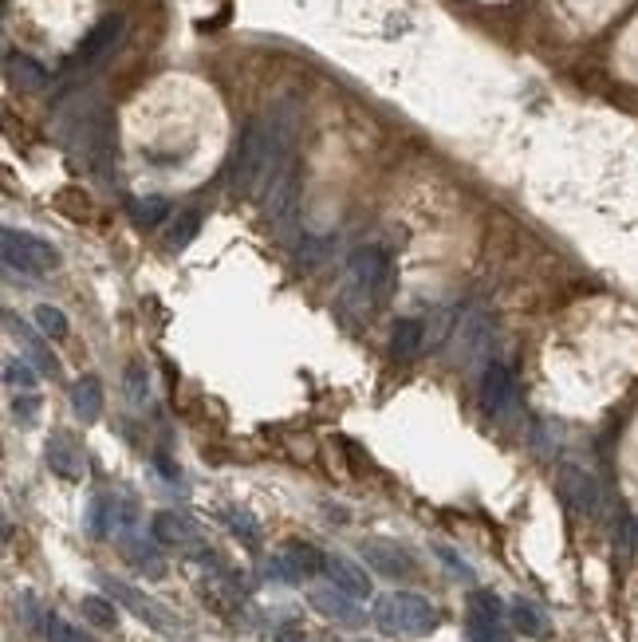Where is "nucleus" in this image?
<instances>
[{
    "instance_id": "72a5a7b5",
    "label": "nucleus",
    "mask_w": 638,
    "mask_h": 642,
    "mask_svg": "<svg viewBox=\"0 0 638 642\" xmlns=\"http://www.w3.org/2000/svg\"><path fill=\"white\" fill-rule=\"evenodd\" d=\"M229 524H233V532H237V536H245L249 544L260 540V528L253 524V516L249 513H237V509H233V513H229Z\"/></svg>"
},
{
    "instance_id": "39448f33",
    "label": "nucleus",
    "mask_w": 638,
    "mask_h": 642,
    "mask_svg": "<svg viewBox=\"0 0 638 642\" xmlns=\"http://www.w3.org/2000/svg\"><path fill=\"white\" fill-rule=\"evenodd\" d=\"M347 268H351L355 284H359L371 300H386V296H390V288H394V260H390L386 249H379V245H363V249L351 253Z\"/></svg>"
},
{
    "instance_id": "9d476101",
    "label": "nucleus",
    "mask_w": 638,
    "mask_h": 642,
    "mask_svg": "<svg viewBox=\"0 0 638 642\" xmlns=\"http://www.w3.org/2000/svg\"><path fill=\"white\" fill-rule=\"evenodd\" d=\"M103 587H107V591H111V595H115V599H119V603H123L127 611H134V615H138L142 623H150L154 631H170V623H166V611H162L158 603H150V599H146L142 591H134L130 583L103 576Z\"/></svg>"
},
{
    "instance_id": "e433bc0d",
    "label": "nucleus",
    "mask_w": 638,
    "mask_h": 642,
    "mask_svg": "<svg viewBox=\"0 0 638 642\" xmlns=\"http://www.w3.org/2000/svg\"><path fill=\"white\" fill-rule=\"evenodd\" d=\"M276 642H308V639H304V631H296V627H284V631L276 635Z\"/></svg>"
},
{
    "instance_id": "9b49d317",
    "label": "nucleus",
    "mask_w": 638,
    "mask_h": 642,
    "mask_svg": "<svg viewBox=\"0 0 638 642\" xmlns=\"http://www.w3.org/2000/svg\"><path fill=\"white\" fill-rule=\"evenodd\" d=\"M150 532H154V540L158 544H166V548H197V524L186 520L182 513H154V524H150Z\"/></svg>"
},
{
    "instance_id": "423d86ee",
    "label": "nucleus",
    "mask_w": 638,
    "mask_h": 642,
    "mask_svg": "<svg viewBox=\"0 0 638 642\" xmlns=\"http://www.w3.org/2000/svg\"><path fill=\"white\" fill-rule=\"evenodd\" d=\"M123 32H127V20L119 16V12H111V16H103L87 36H83V44L75 48V56H71V67H95L103 56H111L115 52V44L123 40Z\"/></svg>"
},
{
    "instance_id": "393cba45",
    "label": "nucleus",
    "mask_w": 638,
    "mask_h": 642,
    "mask_svg": "<svg viewBox=\"0 0 638 642\" xmlns=\"http://www.w3.org/2000/svg\"><path fill=\"white\" fill-rule=\"evenodd\" d=\"M197 233H201V213H197V209H186V213H178V221L170 225V237H166V241H170V249H186Z\"/></svg>"
},
{
    "instance_id": "a211bd4d",
    "label": "nucleus",
    "mask_w": 638,
    "mask_h": 642,
    "mask_svg": "<svg viewBox=\"0 0 638 642\" xmlns=\"http://www.w3.org/2000/svg\"><path fill=\"white\" fill-rule=\"evenodd\" d=\"M48 461H52V469H56L60 477H67V481H79V477H83V457L75 453V446H71L67 438H52Z\"/></svg>"
},
{
    "instance_id": "f3484780",
    "label": "nucleus",
    "mask_w": 638,
    "mask_h": 642,
    "mask_svg": "<svg viewBox=\"0 0 638 642\" xmlns=\"http://www.w3.org/2000/svg\"><path fill=\"white\" fill-rule=\"evenodd\" d=\"M512 623H516V631H524L528 639H548V635H552V623L544 619V611L532 607V603H524V599L512 603Z\"/></svg>"
},
{
    "instance_id": "7c9ffc66",
    "label": "nucleus",
    "mask_w": 638,
    "mask_h": 642,
    "mask_svg": "<svg viewBox=\"0 0 638 642\" xmlns=\"http://www.w3.org/2000/svg\"><path fill=\"white\" fill-rule=\"evenodd\" d=\"M4 383L24 386V390L32 394V386H36V371H28V363H24V359H8V363H4Z\"/></svg>"
},
{
    "instance_id": "f704fd0d",
    "label": "nucleus",
    "mask_w": 638,
    "mask_h": 642,
    "mask_svg": "<svg viewBox=\"0 0 638 642\" xmlns=\"http://www.w3.org/2000/svg\"><path fill=\"white\" fill-rule=\"evenodd\" d=\"M12 410H16V418L32 422V418H36V410H40V398H36V394H24V398H16V402H12Z\"/></svg>"
},
{
    "instance_id": "2eb2a0df",
    "label": "nucleus",
    "mask_w": 638,
    "mask_h": 642,
    "mask_svg": "<svg viewBox=\"0 0 638 642\" xmlns=\"http://www.w3.org/2000/svg\"><path fill=\"white\" fill-rule=\"evenodd\" d=\"M71 410H75V418H83L87 426L91 422H99V414H103V386L99 379H79V383L71 386Z\"/></svg>"
},
{
    "instance_id": "c756f323",
    "label": "nucleus",
    "mask_w": 638,
    "mask_h": 642,
    "mask_svg": "<svg viewBox=\"0 0 638 642\" xmlns=\"http://www.w3.org/2000/svg\"><path fill=\"white\" fill-rule=\"evenodd\" d=\"M36 323H40V331H44V335H52V339H67V316L60 312V308L40 304V308H36Z\"/></svg>"
},
{
    "instance_id": "7ed1b4c3",
    "label": "nucleus",
    "mask_w": 638,
    "mask_h": 642,
    "mask_svg": "<svg viewBox=\"0 0 638 642\" xmlns=\"http://www.w3.org/2000/svg\"><path fill=\"white\" fill-rule=\"evenodd\" d=\"M0 253H4V268L8 272H24V276H44V272H52L60 264V253L44 237L20 233V229H4Z\"/></svg>"
},
{
    "instance_id": "4468645a",
    "label": "nucleus",
    "mask_w": 638,
    "mask_h": 642,
    "mask_svg": "<svg viewBox=\"0 0 638 642\" xmlns=\"http://www.w3.org/2000/svg\"><path fill=\"white\" fill-rule=\"evenodd\" d=\"M4 71H8V79H12L16 87H24V91H44V87L52 83L48 67L36 64V60L24 56V52H8V56H4Z\"/></svg>"
},
{
    "instance_id": "20e7f679",
    "label": "nucleus",
    "mask_w": 638,
    "mask_h": 642,
    "mask_svg": "<svg viewBox=\"0 0 638 642\" xmlns=\"http://www.w3.org/2000/svg\"><path fill=\"white\" fill-rule=\"evenodd\" d=\"M264 213H268V221H272V229L280 237L296 233V225H300V178H296V162L264 182Z\"/></svg>"
},
{
    "instance_id": "f257e3e1",
    "label": "nucleus",
    "mask_w": 638,
    "mask_h": 642,
    "mask_svg": "<svg viewBox=\"0 0 638 642\" xmlns=\"http://www.w3.org/2000/svg\"><path fill=\"white\" fill-rule=\"evenodd\" d=\"M375 623L386 635H430L438 627V611L414 591H394L375 603Z\"/></svg>"
},
{
    "instance_id": "412c9836",
    "label": "nucleus",
    "mask_w": 638,
    "mask_h": 642,
    "mask_svg": "<svg viewBox=\"0 0 638 642\" xmlns=\"http://www.w3.org/2000/svg\"><path fill=\"white\" fill-rule=\"evenodd\" d=\"M123 548H127L130 564L134 568H142V572H150V576H166V564H162V556H158V548L154 544H142V540H134V536H127L123 540Z\"/></svg>"
},
{
    "instance_id": "4c0bfd02",
    "label": "nucleus",
    "mask_w": 638,
    "mask_h": 642,
    "mask_svg": "<svg viewBox=\"0 0 638 642\" xmlns=\"http://www.w3.org/2000/svg\"><path fill=\"white\" fill-rule=\"evenodd\" d=\"M359 642H367V639H359Z\"/></svg>"
},
{
    "instance_id": "f03ea898",
    "label": "nucleus",
    "mask_w": 638,
    "mask_h": 642,
    "mask_svg": "<svg viewBox=\"0 0 638 642\" xmlns=\"http://www.w3.org/2000/svg\"><path fill=\"white\" fill-rule=\"evenodd\" d=\"M268 170H272V134H268V123L253 119L241 130L237 150H233V186L241 193H256L260 182H268Z\"/></svg>"
},
{
    "instance_id": "bb28decb",
    "label": "nucleus",
    "mask_w": 638,
    "mask_h": 642,
    "mask_svg": "<svg viewBox=\"0 0 638 642\" xmlns=\"http://www.w3.org/2000/svg\"><path fill=\"white\" fill-rule=\"evenodd\" d=\"M469 642H509V627H505V619L469 615Z\"/></svg>"
},
{
    "instance_id": "473e14b6",
    "label": "nucleus",
    "mask_w": 638,
    "mask_h": 642,
    "mask_svg": "<svg viewBox=\"0 0 638 642\" xmlns=\"http://www.w3.org/2000/svg\"><path fill=\"white\" fill-rule=\"evenodd\" d=\"M44 631H48V642H91V639H83L75 627H67L64 619H56V615L48 619V627H44Z\"/></svg>"
},
{
    "instance_id": "f8f14e48",
    "label": "nucleus",
    "mask_w": 638,
    "mask_h": 642,
    "mask_svg": "<svg viewBox=\"0 0 638 642\" xmlns=\"http://www.w3.org/2000/svg\"><path fill=\"white\" fill-rule=\"evenodd\" d=\"M327 579H331V587H339L343 595H351V599H367L371 595V579L363 568H355L347 556H327Z\"/></svg>"
},
{
    "instance_id": "6ab92c4d",
    "label": "nucleus",
    "mask_w": 638,
    "mask_h": 642,
    "mask_svg": "<svg viewBox=\"0 0 638 642\" xmlns=\"http://www.w3.org/2000/svg\"><path fill=\"white\" fill-rule=\"evenodd\" d=\"M493 343V335H489V323L481 320V316H469V320L461 323V347H465V359L469 363H477V359H485V347Z\"/></svg>"
},
{
    "instance_id": "c85d7f7f",
    "label": "nucleus",
    "mask_w": 638,
    "mask_h": 642,
    "mask_svg": "<svg viewBox=\"0 0 638 642\" xmlns=\"http://www.w3.org/2000/svg\"><path fill=\"white\" fill-rule=\"evenodd\" d=\"M469 615H477V619H505V607H501V599L493 591H473L469 595Z\"/></svg>"
},
{
    "instance_id": "1a4fd4ad",
    "label": "nucleus",
    "mask_w": 638,
    "mask_h": 642,
    "mask_svg": "<svg viewBox=\"0 0 638 642\" xmlns=\"http://www.w3.org/2000/svg\"><path fill=\"white\" fill-rule=\"evenodd\" d=\"M512 402H516V386L505 363H485V375H481V406L489 414H509Z\"/></svg>"
},
{
    "instance_id": "a878e982",
    "label": "nucleus",
    "mask_w": 638,
    "mask_h": 642,
    "mask_svg": "<svg viewBox=\"0 0 638 642\" xmlns=\"http://www.w3.org/2000/svg\"><path fill=\"white\" fill-rule=\"evenodd\" d=\"M87 524H91V536H111L115 532V501L111 497H95Z\"/></svg>"
},
{
    "instance_id": "b1692460",
    "label": "nucleus",
    "mask_w": 638,
    "mask_h": 642,
    "mask_svg": "<svg viewBox=\"0 0 638 642\" xmlns=\"http://www.w3.org/2000/svg\"><path fill=\"white\" fill-rule=\"evenodd\" d=\"M284 556H288V560L300 568V576H304V579L316 576V572H323V568H327V556H323V552H316L312 544H300V540H296V544H288V548H284Z\"/></svg>"
},
{
    "instance_id": "0eeeda50",
    "label": "nucleus",
    "mask_w": 638,
    "mask_h": 642,
    "mask_svg": "<svg viewBox=\"0 0 638 642\" xmlns=\"http://www.w3.org/2000/svg\"><path fill=\"white\" fill-rule=\"evenodd\" d=\"M560 493H564V501L572 505L575 513L583 516H595L603 509V489H599L595 473H587L583 465H564L560 469Z\"/></svg>"
},
{
    "instance_id": "2f4dec72",
    "label": "nucleus",
    "mask_w": 638,
    "mask_h": 642,
    "mask_svg": "<svg viewBox=\"0 0 638 642\" xmlns=\"http://www.w3.org/2000/svg\"><path fill=\"white\" fill-rule=\"evenodd\" d=\"M268 576L284 579V583H300V579H304L300 576V568H296L288 556H272V560H268Z\"/></svg>"
},
{
    "instance_id": "6e6552de",
    "label": "nucleus",
    "mask_w": 638,
    "mask_h": 642,
    "mask_svg": "<svg viewBox=\"0 0 638 642\" xmlns=\"http://www.w3.org/2000/svg\"><path fill=\"white\" fill-rule=\"evenodd\" d=\"M359 552L367 556V564L386 579H406L414 576V560H410V552L402 548V544H394V540H379V536H371V540H363L359 544Z\"/></svg>"
},
{
    "instance_id": "dca6fc26",
    "label": "nucleus",
    "mask_w": 638,
    "mask_h": 642,
    "mask_svg": "<svg viewBox=\"0 0 638 642\" xmlns=\"http://www.w3.org/2000/svg\"><path fill=\"white\" fill-rule=\"evenodd\" d=\"M426 343V323L418 320H398L394 323V339H390V351L398 363H410Z\"/></svg>"
},
{
    "instance_id": "4be33fe9",
    "label": "nucleus",
    "mask_w": 638,
    "mask_h": 642,
    "mask_svg": "<svg viewBox=\"0 0 638 642\" xmlns=\"http://www.w3.org/2000/svg\"><path fill=\"white\" fill-rule=\"evenodd\" d=\"M79 611H83V619H87V623H95V627H103V631H111V627L119 623L115 603H111V599H103V595H83V599H79Z\"/></svg>"
},
{
    "instance_id": "cd10ccee",
    "label": "nucleus",
    "mask_w": 638,
    "mask_h": 642,
    "mask_svg": "<svg viewBox=\"0 0 638 642\" xmlns=\"http://www.w3.org/2000/svg\"><path fill=\"white\" fill-rule=\"evenodd\" d=\"M123 386H127L130 406H146V398H150V383H146V367H142V363H130L127 375H123Z\"/></svg>"
},
{
    "instance_id": "5701e85b",
    "label": "nucleus",
    "mask_w": 638,
    "mask_h": 642,
    "mask_svg": "<svg viewBox=\"0 0 638 642\" xmlns=\"http://www.w3.org/2000/svg\"><path fill=\"white\" fill-rule=\"evenodd\" d=\"M130 217H134L138 225L154 229V225H162V221L170 217V201H166V197H138V201H130Z\"/></svg>"
},
{
    "instance_id": "c9c22d12",
    "label": "nucleus",
    "mask_w": 638,
    "mask_h": 642,
    "mask_svg": "<svg viewBox=\"0 0 638 642\" xmlns=\"http://www.w3.org/2000/svg\"><path fill=\"white\" fill-rule=\"evenodd\" d=\"M438 556H442V560H446L449 568H453V576H465V579H473V572H469V568H465V564H461V560H457V556H453V552H449V548H438Z\"/></svg>"
},
{
    "instance_id": "ddd939ff",
    "label": "nucleus",
    "mask_w": 638,
    "mask_h": 642,
    "mask_svg": "<svg viewBox=\"0 0 638 642\" xmlns=\"http://www.w3.org/2000/svg\"><path fill=\"white\" fill-rule=\"evenodd\" d=\"M312 607L319 615L335 619V623H363V611L351 603V595H343L339 587H316L312 591Z\"/></svg>"
},
{
    "instance_id": "aec40b11",
    "label": "nucleus",
    "mask_w": 638,
    "mask_h": 642,
    "mask_svg": "<svg viewBox=\"0 0 638 642\" xmlns=\"http://www.w3.org/2000/svg\"><path fill=\"white\" fill-rule=\"evenodd\" d=\"M8 327H12V335H16V339H20L24 347H28V355L36 359V367H40L44 375H56V359H52V351H48V347L40 343V335H32V331H28L24 323H16L12 316H8Z\"/></svg>"
}]
</instances>
